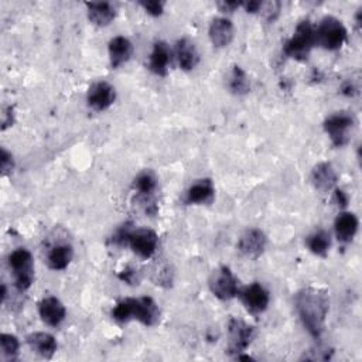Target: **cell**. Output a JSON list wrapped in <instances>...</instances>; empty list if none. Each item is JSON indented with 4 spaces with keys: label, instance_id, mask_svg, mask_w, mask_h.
<instances>
[{
    "label": "cell",
    "instance_id": "1",
    "mask_svg": "<svg viewBox=\"0 0 362 362\" xmlns=\"http://www.w3.org/2000/svg\"><path fill=\"white\" fill-rule=\"evenodd\" d=\"M297 314L314 338H320L325 328V320L329 310V298L325 290L320 287H304L301 288L294 298Z\"/></svg>",
    "mask_w": 362,
    "mask_h": 362
},
{
    "label": "cell",
    "instance_id": "2",
    "mask_svg": "<svg viewBox=\"0 0 362 362\" xmlns=\"http://www.w3.org/2000/svg\"><path fill=\"white\" fill-rule=\"evenodd\" d=\"M317 44L315 27L308 20H303L297 24L293 35L286 41L283 47V52L293 59L305 61Z\"/></svg>",
    "mask_w": 362,
    "mask_h": 362
},
{
    "label": "cell",
    "instance_id": "3",
    "mask_svg": "<svg viewBox=\"0 0 362 362\" xmlns=\"http://www.w3.org/2000/svg\"><path fill=\"white\" fill-rule=\"evenodd\" d=\"M8 264L13 270L14 286L18 291H27L34 281V260L25 247L14 249L8 256Z\"/></svg>",
    "mask_w": 362,
    "mask_h": 362
},
{
    "label": "cell",
    "instance_id": "4",
    "mask_svg": "<svg viewBox=\"0 0 362 362\" xmlns=\"http://www.w3.org/2000/svg\"><path fill=\"white\" fill-rule=\"evenodd\" d=\"M317 44L328 51L339 49L346 41L348 31L342 21L334 16L324 17L315 28Z\"/></svg>",
    "mask_w": 362,
    "mask_h": 362
},
{
    "label": "cell",
    "instance_id": "5",
    "mask_svg": "<svg viewBox=\"0 0 362 362\" xmlns=\"http://www.w3.org/2000/svg\"><path fill=\"white\" fill-rule=\"evenodd\" d=\"M355 119L349 112H335L324 120V130L335 147H344L351 141Z\"/></svg>",
    "mask_w": 362,
    "mask_h": 362
},
{
    "label": "cell",
    "instance_id": "6",
    "mask_svg": "<svg viewBox=\"0 0 362 362\" xmlns=\"http://www.w3.org/2000/svg\"><path fill=\"white\" fill-rule=\"evenodd\" d=\"M208 286L211 293L222 301L232 300L239 293L238 277L228 266H219L215 269L209 276Z\"/></svg>",
    "mask_w": 362,
    "mask_h": 362
},
{
    "label": "cell",
    "instance_id": "7",
    "mask_svg": "<svg viewBox=\"0 0 362 362\" xmlns=\"http://www.w3.org/2000/svg\"><path fill=\"white\" fill-rule=\"evenodd\" d=\"M255 327L239 318H230L228 322V354H242L255 338Z\"/></svg>",
    "mask_w": 362,
    "mask_h": 362
},
{
    "label": "cell",
    "instance_id": "8",
    "mask_svg": "<svg viewBox=\"0 0 362 362\" xmlns=\"http://www.w3.org/2000/svg\"><path fill=\"white\" fill-rule=\"evenodd\" d=\"M133 187L137 191V195L144 204V211L148 215H154L157 212L156 201L153 199V194L157 188V177L151 170H144L137 174L133 181Z\"/></svg>",
    "mask_w": 362,
    "mask_h": 362
},
{
    "label": "cell",
    "instance_id": "9",
    "mask_svg": "<svg viewBox=\"0 0 362 362\" xmlns=\"http://www.w3.org/2000/svg\"><path fill=\"white\" fill-rule=\"evenodd\" d=\"M245 308L252 314L263 313L270 301L269 291L260 283H250L238 293Z\"/></svg>",
    "mask_w": 362,
    "mask_h": 362
},
{
    "label": "cell",
    "instance_id": "10",
    "mask_svg": "<svg viewBox=\"0 0 362 362\" xmlns=\"http://www.w3.org/2000/svg\"><path fill=\"white\" fill-rule=\"evenodd\" d=\"M129 246L141 259H150L158 246V236L153 229H133L129 238Z\"/></svg>",
    "mask_w": 362,
    "mask_h": 362
},
{
    "label": "cell",
    "instance_id": "11",
    "mask_svg": "<svg viewBox=\"0 0 362 362\" xmlns=\"http://www.w3.org/2000/svg\"><path fill=\"white\" fill-rule=\"evenodd\" d=\"M116 99L115 88L106 81L93 82L86 93L88 106L96 112H103L109 109Z\"/></svg>",
    "mask_w": 362,
    "mask_h": 362
},
{
    "label": "cell",
    "instance_id": "12",
    "mask_svg": "<svg viewBox=\"0 0 362 362\" xmlns=\"http://www.w3.org/2000/svg\"><path fill=\"white\" fill-rule=\"evenodd\" d=\"M236 246L243 256L249 259H257L266 250L267 238L263 230L257 228H249L240 235Z\"/></svg>",
    "mask_w": 362,
    "mask_h": 362
},
{
    "label": "cell",
    "instance_id": "13",
    "mask_svg": "<svg viewBox=\"0 0 362 362\" xmlns=\"http://www.w3.org/2000/svg\"><path fill=\"white\" fill-rule=\"evenodd\" d=\"M38 314L48 327H58L66 317V308L59 298L48 296L38 303Z\"/></svg>",
    "mask_w": 362,
    "mask_h": 362
},
{
    "label": "cell",
    "instance_id": "14",
    "mask_svg": "<svg viewBox=\"0 0 362 362\" xmlns=\"http://www.w3.org/2000/svg\"><path fill=\"white\" fill-rule=\"evenodd\" d=\"M215 199V187L211 178L197 180L185 192L184 202L188 205H209Z\"/></svg>",
    "mask_w": 362,
    "mask_h": 362
},
{
    "label": "cell",
    "instance_id": "15",
    "mask_svg": "<svg viewBox=\"0 0 362 362\" xmlns=\"http://www.w3.org/2000/svg\"><path fill=\"white\" fill-rule=\"evenodd\" d=\"M337 181H338V175L331 163L321 161L313 167L311 182L317 191L327 194L335 188Z\"/></svg>",
    "mask_w": 362,
    "mask_h": 362
},
{
    "label": "cell",
    "instance_id": "16",
    "mask_svg": "<svg viewBox=\"0 0 362 362\" xmlns=\"http://www.w3.org/2000/svg\"><path fill=\"white\" fill-rule=\"evenodd\" d=\"M133 320L146 327H153L160 321V308L151 297L133 298Z\"/></svg>",
    "mask_w": 362,
    "mask_h": 362
},
{
    "label": "cell",
    "instance_id": "17",
    "mask_svg": "<svg viewBox=\"0 0 362 362\" xmlns=\"http://www.w3.org/2000/svg\"><path fill=\"white\" fill-rule=\"evenodd\" d=\"M208 35L214 47L225 48L233 40V24L226 17H216L211 21Z\"/></svg>",
    "mask_w": 362,
    "mask_h": 362
},
{
    "label": "cell",
    "instance_id": "18",
    "mask_svg": "<svg viewBox=\"0 0 362 362\" xmlns=\"http://www.w3.org/2000/svg\"><path fill=\"white\" fill-rule=\"evenodd\" d=\"M171 62V49L167 42L157 41L148 57V69L157 76H165Z\"/></svg>",
    "mask_w": 362,
    "mask_h": 362
},
{
    "label": "cell",
    "instance_id": "19",
    "mask_svg": "<svg viewBox=\"0 0 362 362\" xmlns=\"http://www.w3.org/2000/svg\"><path fill=\"white\" fill-rule=\"evenodd\" d=\"M109 61L112 68H119L126 64L133 55V44L123 35H116L109 41Z\"/></svg>",
    "mask_w": 362,
    "mask_h": 362
},
{
    "label": "cell",
    "instance_id": "20",
    "mask_svg": "<svg viewBox=\"0 0 362 362\" xmlns=\"http://www.w3.org/2000/svg\"><path fill=\"white\" fill-rule=\"evenodd\" d=\"M358 226H359V221L358 216L354 212H339L338 216L334 221V230H335V236L341 243H349L356 232H358Z\"/></svg>",
    "mask_w": 362,
    "mask_h": 362
},
{
    "label": "cell",
    "instance_id": "21",
    "mask_svg": "<svg viewBox=\"0 0 362 362\" xmlns=\"http://www.w3.org/2000/svg\"><path fill=\"white\" fill-rule=\"evenodd\" d=\"M27 344L33 352H35L38 356L44 359H51L58 349V344L54 335L42 331L30 334L27 337Z\"/></svg>",
    "mask_w": 362,
    "mask_h": 362
},
{
    "label": "cell",
    "instance_id": "22",
    "mask_svg": "<svg viewBox=\"0 0 362 362\" xmlns=\"http://www.w3.org/2000/svg\"><path fill=\"white\" fill-rule=\"evenodd\" d=\"M175 55L182 71H191L199 62V52L195 44L188 38H180L175 42Z\"/></svg>",
    "mask_w": 362,
    "mask_h": 362
},
{
    "label": "cell",
    "instance_id": "23",
    "mask_svg": "<svg viewBox=\"0 0 362 362\" xmlns=\"http://www.w3.org/2000/svg\"><path fill=\"white\" fill-rule=\"evenodd\" d=\"M86 7H88L89 21L98 27L109 25L116 17V8L109 1L86 3Z\"/></svg>",
    "mask_w": 362,
    "mask_h": 362
},
{
    "label": "cell",
    "instance_id": "24",
    "mask_svg": "<svg viewBox=\"0 0 362 362\" xmlns=\"http://www.w3.org/2000/svg\"><path fill=\"white\" fill-rule=\"evenodd\" d=\"M74 257V249L69 243L54 245L47 255V264L52 270H64Z\"/></svg>",
    "mask_w": 362,
    "mask_h": 362
},
{
    "label": "cell",
    "instance_id": "25",
    "mask_svg": "<svg viewBox=\"0 0 362 362\" xmlns=\"http://www.w3.org/2000/svg\"><path fill=\"white\" fill-rule=\"evenodd\" d=\"M305 245L308 250L320 257H325L328 255V250L331 247V236L327 230L318 229L313 233H310L305 239Z\"/></svg>",
    "mask_w": 362,
    "mask_h": 362
},
{
    "label": "cell",
    "instance_id": "26",
    "mask_svg": "<svg viewBox=\"0 0 362 362\" xmlns=\"http://www.w3.org/2000/svg\"><path fill=\"white\" fill-rule=\"evenodd\" d=\"M228 88L233 95H238V96L246 95L250 90V81L246 72L240 66L238 65L232 66L229 81H228Z\"/></svg>",
    "mask_w": 362,
    "mask_h": 362
},
{
    "label": "cell",
    "instance_id": "27",
    "mask_svg": "<svg viewBox=\"0 0 362 362\" xmlns=\"http://www.w3.org/2000/svg\"><path fill=\"white\" fill-rule=\"evenodd\" d=\"M0 346H1V354L7 361H14L17 358L18 349H20V342L16 335L3 332L0 335Z\"/></svg>",
    "mask_w": 362,
    "mask_h": 362
},
{
    "label": "cell",
    "instance_id": "28",
    "mask_svg": "<svg viewBox=\"0 0 362 362\" xmlns=\"http://www.w3.org/2000/svg\"><path fill=\"white\" fill-rule=\"evenodd\" d=\"M112 318L117 322H127L133 320V298L120 300L112 310Z\"/></svg>",
    "mask_w": 362,
    "mask_h": 362
},
{
    "label": "cell",
    "instance_id": "29",
    "mask_svg": "<svg viewBox=\"0 0 362 362\" xmlns=\"http://www.w3.org/2000/svg\"><path fill=\"white\" fill-rule=\"evenodd\" d=\"M132 230H133V223L132 222H124L123 225H120L113 232V235L109 239V243H112L115 246H120V247L129 245V238H130Z\"/></svg>",
    "mask_w": 362,
    "mask_h": 362
},
{
    "label": "cell",
    "instance_id": "30",
    "mask_svg": "<svg viewBox=\"0 0 362 362\" xmlns=\"http://www.w3.org/2000/svg\"><path fill=\"white\" fill-rule=\"evenodd\" d=\"M280 10H281L280 1H267V3H262L259 13L263 14L266 21L273 23L280 16Z\"/></svg>",
    "mask_w": 362,
    "mask_h": 362
},
{
    "label": "cell",
    "instance_id": "31",
    "mask_svg": "<svg viewBox=\"0 0 362 362\" xmlns=\"http://www.w3.org/2000/svg\"><path fill=\"white\" fill-rule=\"evenodd\" d=\"M117 279L129 286H137L139 281H140V273L137 269L132 267V266H127L124 267L123 270H120L117 273Z\"/></svg>",
    "mask_w": 362,
    "mask_h": 362
},
{
    "label": "cell",
    "instance_id": "32",
    "mask_svg": "<svg viewBox=\"0 0 362 362\" xmlns=\"http://www.w3.org/2000/svg\"><path fill=\"white\" fill-rule=\"evenodd\" d=\"M0 168H1V175L6 177L8 174H11L13 168H14V160L11 153H8L4 147L0 151Z\"/></svg>",
    "mask_w": 362,
    "mask_h": 362
},
{
    "label": "cell",
    "instance_id": "33",
    "mask_svg": "<svg viewBox=\"0 0 362 362\" xmlns=\"http://www.w3.org/2000/svg\"><path fill=\"white\" fill-rule=\"evenodd\" d=\"M140 6L143 7V10L153 16V17H158L163 14L164 11V3L163 1H157V0H151V1H140Z\"/></svg>",
    "mask_w": 362,
    "mask_h": 362
},
{
    "label": "cell",
    "instance_id": "34",
    "mask_svg": "<svg viewBox=\"0 0 362 362\" xmlns=\"http://www.w3.org/2000/svg\"><path fill=\"white\" fill-rule=\"evenodd\" d=\"M14 123V109L13 106H7L3 110V117H1V130H6L7 127L13 126Z\"/></svg>",
    "mask_w": 362,
    "mask_h": 362
},
{
    "label": "cell",
    "instance_id": "35",
    "mask_svg": "<svg viewBox=\"0 0 362 362\" xmlns=\"http://www.w3.org/2000/svg\"><path fill=\"white\" fill-rule=\"evenodd\" d=\"M332 201H334L339 208H345V206L348 205V202H349V197H348V194H346L344 189L334 188Z\"/></svg>",
    "mask_w": 362,
    "mask_h": 362
},
{
    "label": "cell",
    "instance_id": "36",
    "mask_svg": "<svg viewBox=\"0 0 362 362\" xmlns=\"http://www.w3.org/2000/svg\"><path fill=\"white\" fill-rule=\"evenodd\" d=\"M358 92H359V86L352 81H345L341 86V93L345 95V96L352 98V96L358 95Z\"/></svg>",
    "mask_w": 362,
    "mask_h": 362
},
{
    "label": "cell",
    "instance_id": "37",
    "mask_svg": "<svg viewBox=\"0 0 362 362\" xmlns=\"http://www.w3.org/2000/svg\"><path fill=\"white\" fill-rule=\"evenodd\" d=\"M216 6H218V8H219L222 13H232V11H235L238 7H240L242 3H239V1H218Z\"/></svg>",
    "mask_w": 362,
    "mask_h": 362
},
{
    "label": "cell",
    "instance_id": "38",
    "mask_svg": "<svg viewBox=\"0 0 362 362\" xmlns=\"http://www.w3.org/2000/svg\"><path fill=\"white\" fill-rule=\"evenodd\" d=\"M242 6L245 7V10L247 13H259L260 11V7H262V1H257V0H250V1H246V3H242Z\"/></svg>",
    "mask_w": 362,
    "mask_h": 362
},
{
    "label": "cell",
    "instance_id": "39",
    "mask_svg": "<svg viewBox=\"0 0 362 362\" xmlns=\"http://www.w3.org/2000/svg\"><path fill=\"white\" fill-rule=\"evenodd\" d=\"M361 14H362V8H358V11L355 14V25L358 30L361 28Z\"/></svg>",
    "mask_w": 362,
    "mask_h": 362
}]
</instances>
